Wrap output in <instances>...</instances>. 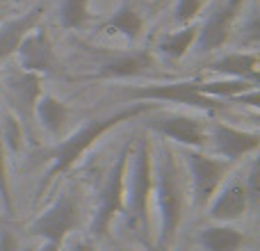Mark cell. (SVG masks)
<instances>
[{
	"label": "cell",
	"mask_w": 260,
	"mask_h": 251,
	"mask_svg": "<svg viewBox=\"0 0 260 251\" xmlns=\"http://www.w3.org/2000/svg\"><path fill=\"white\" fill-rule=\"evenodd\" d=\"M244 183V192H247V199H249V208H256L258 206V162H253L251 169L247 174V180Z\"/></svg>",
	"instance_id": "cell-25"
},
{
	"label": "cell",
	"mask_w": 260,
	"mask_h": 251,
	"mask_svg": "<svg viewBox=\"0 0 260 251\" xmlns=\"http://www.w3.org/2000/svg\"><path fill=\"white\" fill-rule=\"evenodd\" d=\"M18 64L25 73L44 76V73L55 71V50L48 39V32L37 25L16 48Z\"/></svg>",
	"instance_id": "cell-10"
},
{
	"label": "cell",
	"mask_w": 260,
	"mask_h": 251,
	"mask_svg": "<svg viewBox=\"0 0 260 251\" xmlns=\"http://www.w3.org/2000/svg\"><path fill=\"white\" fill-rule=\"evenodd\" d=\"M185 160H187L189 176H192L194 206L203 208L206 203H210L217 190L224 185L226 176L231 171V162L221 160V158L206 155L197 148H185Z\"/></svg>",
	"instance_id": "cell-5"
},
{
	"label": "cell",
	"mask_w": 260,
	"mask_h": 251,
	"mask_svg": "<svg viewBox=\"0 0 260 251\" xmlns=\"http://www.w3.org/2000/svg\"><path fill=\"white\" fill-rule=\"evenodd\" d=\"M157 251H169V249H157Z\"/></svg>",
	"instance_id": "cell-33"
},
{
	"label": "cell",
	"mask_w": 260,
	"mask_h": 251,
	"mask_svg": "<svg viewBox=\"0 0 260 251\" xmlns=\"http://www.w3.org/2000/svg\"><path fill=\"white\" fill-rule=\"evenodd\" d=\"M162 3H167V0H155V5H162Z\"/></svg>",
	"instance_id": "cell-31"
},
{
	"label": "cell",
	"mask_w": 260,
	"mask_h": 251,
	"mask_svg": "<svg viewBox=\"0 0 260 251\" xmlns=\"http://www.w3.org/2000/svg\"><path fill=\"white\" fill-rule=\"evenodd\" d=\"M80 222V206L71 192H64L55 199L50 208H46L39 217L30 224V233L37 238H44L46 242L62 244L64 238L71 233Z\"/></svg>",
	"instance_id": "cell-6"
},
{
	"label": "cell",
	"mask_w": 260,
	"mask_h": 251,
	"mask_svg": "<svg viewBox=\"0 0 260 251\" xmlns=\"http://www.w3.org/2000/svg\"><path fill=\"white\" fill-rule=\"evenodd\" d=\"M0 7H3V0H0Z\"/></svg>",
	"instance_id": "cell-34"
},
{
	"label": "cell",
	"mask_w": 260,
	"mask_h": 251,
	"mask_svg": "<svg viewBox=\"0 0 260 251\" xmlns=\"http://www.w3.org/2000/svg\"><path fill=\"white\" fill-rule=\"evenodd\" d=\"M0 197H3L5 210L12 215V194H9V176H7V158H5V144L0 137Z\"/></svg>",
	"instance_id": "cell-24"
},
{
	"label": "cell",
	"mask_w": 260,
	"mask_h": 251,
	"mask_svg": "<svg viewBox=\"0 0 260 251\" xmlns=\"http://www.w3.org/2000/svg\"><path fill=\"white\" fill-rule=\"evenodd\" d=\"M197 32H199L197 25H185L183 30L162 37L160 44H157V48H160V53L165 55V57L180 59L194 46V41H197Z\"/></svg>",
	"instance_id": "cell-20"
},
{
	"label": "cell",
	"mask_w": 260,
	"mask_h": 251,
	"mask_svg": "<svg viewBox=\"0 0 260 251\" xmlns=\"http://www.w3.org/2000/svg\"><path fill=\"white\" fill-rule=\"evenodd\" d=\"M108 251H121V249H117V247H112V249H108Z\"/></svg>",
	"instance_id": "cell-32"
},
{
	"label": "cell",
	"mask_w": 260,
	"mask_h": 251,
	"mask_svg": "<svg viewBox=\"0 0 260 251\" xmlns=\"http://www.w3.org/2000/svg\"><path fill=\"white\" fill-rule=\"evenodd\" d=\"M208 142L215 144V151L226 162H235L256 151L260 146V135L233 128V125L221 121H212L210 128H208Z\"/></svg>",
	"instance_id": "cell-9"
},
{
	"label": "cell",
	"mask_w": 260,
	"mask_h": 251,
	"mask_svg": "<svg viewBox=\"0 0 260 251\" xmlns=\"http://www.w3.org/2000/svg\"><path fill=\"white\" fill-rule=\"evenodd\" d=\"M242 3H244V0H229V5H226V9L235 14V12H238L240 7H242Z\"/></svg>",
	"instance_id": "cell-28"
},
{
	"label": "cell",
	"mask_w": 260,
	"mask_h": 251,
	"mask_svg": "<svg viewBox=\"0 0 260 251\" xmlns=\"http://www.w3.org/2000/svg\"><path fill=\"white\" fill-rule=\"evenodd\" d=\"M133 155V169H130V185H128V203L133 224L148 229V206H151L153 192V160H151V144L148 139H139L137 146L130 151Z\"/></svg>",
	"instance_id": "cell-4"
},
{
	"label": "cell",
	"mask_w": 260,
	"mask_h": 251,
	"mask_svg": "<svg viewBox=\"0 0 260 251\" xmlns=\"http://www.w3.org/2000/svg\"><path fill=\"white\" fill-rule=\"evenodd\" d=\"M153 69V55L146 50H137V53L119 55V57L110 59L101 67V76L103 78H130L139 76V73Z\"/></svg>",
	"instance_id": "cell-15"
},
{
	"label": "cell",
	"mask_w": 260,
	"mask_h": 251,
	"mask_svg": "<svg viewBox=\"0 0 260 251\" xmlns=\"http://www.w3.org/2000/svg\"><path fill=\"white\" fill-rule=\"evenodd\" d=\"M108 27L110 30L121 32V35L128 37V39H139V37H142V30H144V21L137 14V9L126 3L110 16Z\"/></svg>",
	"instance_id": "cell-21"
},
{
	"label": "cell",
	"mask_w": 260,
	"mask_h": 251,
	"mask_svg": "<svg viewBox=\"0 0 260 251\" xmlns=\"http://www.w3.org/2000/svg\"><path fill=\"white\" fill-rule=\"evenodd\" d=\"M69 251H99V249H96L94 244H89V242H73Z\"/></svg>",
	"instance_id": "cell-27"
},
{
	"label": "cell",
	"mask_w": 260,
	"mask_h": 251,
	"mask_svg": "<svg viewBox=\"0 0 260 251\" xmlns=\"http://www.w3.org/2000/svg\"><path fill=\"white\" fill-rule=\"evenodd\" d=\"M233 12L229 9H219L215 12L197 32V44L203 53H210V50H217L229 41V35H231V23H233Z\"/></svg>",
	"instance_id": "cell-13"
},
{
	"label": "cell",
	"mask_w": 260,
	"mask_h": 251,
	"mask_svg": "<svg viewBox=\"0 0 260 251\" xmlns=\"http://www.w3.org/2000/svg\"><path fill=\"white\" fill-rule=\"evenodd\" d=\"M199 82L185 80V82H171V85H155V87H139V89L128 91V96L137 101H160V103H178V105H189V108L199 110H217L219 103L215 99L199 94Z\"/></svg>",
	"instance_id": "cell-7"
},
{
	"label": "cell",
	"mask_w": 260,
	"mask_h": 251,
	"mask_svg": "<svg viewBox=\"0 0 260 251\" xmlns=\"http://www.w3.org/2000/svg\"><path fill=\"white\" fill-rule=\"evenodd\" d=\"M35 114L39 119V123L48 130L50 135H59L67 125V119H69V108L57 101L55 96L50 94H41L35 103Z\"/></svg>",
	"instance_id": "cell-17"
},
{
	"label": "cell",
	"mask_w": 260,
	"mask_h": 251,
	"mask_svg": "<svg viewBox=\"0 0 260 251\" xmlns=\"http://www.w3.org/2000/svg\"><path fill=\"white\" fill-rule=\"evenodd\" d=\"M130 151H133V144H126V146L119 151L117 160L112 162V167H110L108 176H105V180H103L101 199H99V210H96L94 224H91V231H94L96 238H103V235L108 233L112 219L123 208V201H126V176H128Z\"/></svg>",
	"instance_id": "cell-3"
},
{
	"label": "cell",
	"mask_w": 260,
	"mask_h": 251,
	"mask_svg": "<svg viewBox=\"0 0 260 251\" xmlns=\"http://www.w3.org/2000/svg\"><path fill=\"white\" fill-rule=\"evenodd\" d=\"M41 16H44V5H37L23 16L9 18V21H5L0 25V62H5L7 57H12L16 53L18 44L39 25Z\"/></svg>",
	"instance_id": "cell-12"
},
{
	"label": "cell",
	"mask_w": 260,
	"mask_h": 251,
	"mask_svg": "<svg viewBox=\"0 0 260 251\" xmlns=\"http://www.w3.org/2000/svg\"><path fill=\"white\" fill-rule=\"evenodd\" d=\"M148 128L185 148L201 151L208 144V125L192 114H167L162 119H153Z\"/></svg>",
	"instance_id": "cell-8"
},
{
	"label": "cell",
	"mask_w": 260,
	"mask_h": 251,
	"mask_svg": "<svg viewBox=\"0 0 260 251\" xmlns=\"http://www.w3.org/2000/svg\"><path fill=\"white\" fill-rule=\"evenodd\" d=\"M153 108H155V105L139 101V103H135L133 108L119 110V112L108 114V117H99V119L87 121L80 130H76L71 137L64 139V142L57 146V151H55V155H53V167H50V171H48V180L55 178L57 174H62V171L71 169V167L78 162V158H82V153H85L101 135L108 133L110 128H114V125H119L123 121H130V119L139 117V114L148 112V110H153Z\"/></svg>",
	"instance_id": "cell-2"
},
{
	"label": "cell",
	"mask_w": 260,
	"mask_h": 251,
	"mask_svg": "<svg viewBox=\"0 0 260 251\" xmlns=\"http://www.w3.org/2000/svg\"><path fill=\"white\" fill-rule=\"evenodd\" d=\"M0 251H9L7 247H5V244H0Z\"/></svg>",
	"instance_id": "cell-30"
},
{
	"label": "cell",
	"mask_w": 260,
	"mask_h": 251,
	"mask_svg": "<svg viewBox=\"0 0 260 251\" xmlns=\"http://www.w3.org/2000/svg\"><path fill=\"white\" fill-rule=\"evenodd\" d=\"M247 242L242 231L233 229V226H208L199 233V244L206 251H240Z\"/></svg>",
	"instance_id": "cell-16"
},
{
	"label": "cell",
	"mask_w": 260,
	"mask_h": 251,
	"mask_svg": "<svg viewBox=\"0 0 260 251\" xmlns=\"http://www.w3.org/2000/svg\"><path fill=\"white\" fill-rule=\"evenodd\" d=\"M87 16V0H62V7H59V21L67 30H78V27L85 25Z\"/></svg>",
	"instance_id": "cell-22"
},
{
	"label": "cell",
	"mask_w": 260,
	"mask_h": 251,
	"mask_svg": "<svg viewBox=\"0 0 260 251\" xmlns=\"http://www.w3.org/2000/svg\"><path fill=\"white\" fill-rule=\"evenodd\" d=\"M258 55L256 53H231L224 57L210 62V71L221 73L226 78H240V80H249L256 85L258 82Z\"/></svg>",
	"instance_id": "cell-14"
},
{
	"label": "cell",
	"mask_w": 260,
	"mask_h": 251,
	"mask_svg": "<svg viewBox=\"0 0 260 251\" xmlns=\"http://www.w3.org/2000/svg\"><path fill=\"white\" fill-rule=\"evenodd\" d=\"M37 251H59V244H53V242H44Z\"/></svg>",
	"instance_id": "cell-29"
},
{
	"label": "cell",
	"mask_w": 260,
	"mask_h": 251,
	"mask_svg": "<svg viewBox=\"0 0 260 251\" xmlns=\"http://www.w3.org/2000/svg\"><path fill=\"white\" fill-rule=\"evenodd\" d=\"M249 210V199L244 192V183L240 178H233L224 185V187L217 190V194L210 199V208H208V215L212 217L219 224L226 222H235L242 219Z\"/></svg>",
	"instance_id": "cell-11"
},
{
	"label": "cell",
	"mask_w": 260,
	"mask_h": 251,
	"mask_svg": "<svg viewBox=\"0 0 260 251\" xmlns=\"http://www.w3.org/2000/svg\"><path fill=\"white\" fill-rule=\"evenodd\" d=\"M206 3L208 0H178V3H176V9H174L176 21L183 23V25L192 23L194 18L199 16V12L206 7Z\"/></svg>",
	"instance_id": "cell-23"
},
{
	"label": "cell",
	"mask_w": 260,
	"mask_h": 251,
	"mask_svg": "<svg viewBox=\"0 0 260 251\" xmlns=\"http://www.w3.org/2000/svg\"><path fill=\"white\" fill-rule=\"evenodd\" d=\"M153 190H155L157 212H160V249H169L180 226V219H183L185 197L176 158L167 146L160 148V158L155 162Z\"/></svg>",
	"instance_id": "cell-1"
},
{
	"label": "cell",
	"mask_w": 260,
	"mask_h": 251,
	"mask_svg": "<svg viewBox=\"0 0 260 251\" xmlns=\"http://www.w3.org/2000/svg\"><path fill=\"white\" fill-rule=\"evenodd\" d=\"M21 137H23V130L18 125V121L14 117H7L5 119V146L16 151L18 144H21Z\"/></svg>",
	"instance_id": "cell-26"
},
{
	"label": "cell",
	"mask_w": 260,
	"mask_h": 251,
	"mask_svg": "<svg viewBox=\"0 0 260 251\" xmlns=\"http://www.w3.org/2000/svg\"><path fill=\"white\" fill-rule=\"evenodd\" d=\"M199 94L208 96V99H238V96L247 94V91L256 89V85L249 80H240V78H221V80L210 82H199Z\"/></svg>",
	"instance_id": "cell-19"
},
{
	"label": "cell",
	"mask_w": 260,
	"mask_h": 251,
	"mask_svg": "<svg viewBox=\"0 0 260 251\" xmlns=\"http://www.w3.org/2000/svg\"><path fill=\"white\" fill-rule=\"evenodd\" d=\"M41 76L35 73H16V76L9 78V94L23 108V112L30 114L35 112V103L41 96Z\"/></svg>",
	"instance_id": "cell-18"
}]
</instances>
